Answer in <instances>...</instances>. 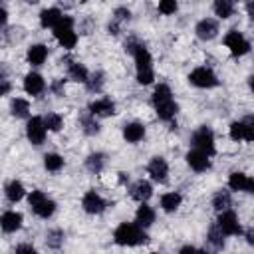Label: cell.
<instances>
[{
    "mask_svg": "<svg viewBox=\"0 0 254 254\" xmlns=\"http://www.w3.org/2000/svg\"><path fill=\"white\" fill-rule=\"evenodd\" d=\"M141 228H143V226H139V224L123 222V224H119V226H117V230H115L113 238H115V242H117V244H121V246H135V244H143V242H147L149 238H147V234H145Z\"/></svg>",
    "mask_w": 254,
    "mask_h": 254,
    "instance_id": "6da1fadb",
    "label": "cell"
},
{
    "mask_svg": "<svg viewBox=\"0 0 254 254\" xmlns=\"http://www.w3.org/2000/svg\"><path fill=\"white\" fill-rule=\"evenodd\" d=\"M214 12L218 18H230L234 12V0H214Z\"/></svg>",
    "mask_w": 254,
    "mask_h": 254,
    "instance_id": "7402d4cb",
    "label": "cell"
},
{
    "mask_svg": "<svg viewBox=\"0 0 254 254\" xmlns=\"http://www.w3.org/2000/svg\"><path fill=\"white\" fill-rule=\"evenodd\" d=\"M149 175L153 177V181L165 183V181H167V175H169L167 161H165L163 157H153L151 163H149Z\"/></svg>",
    "mask_w": 254,
    "mask_h": 254,
    "instance_id": "ba28073f",
    "label": "cell"
},
{
    "mask_svg": "<svg viewBox=\"0 0 254 254\" xmlns=\"http://www.w3.org/2000/svg\"><path fill=\"white\" fill-rule=\"evenodd\" d=\"M123 137H125L129 143H137V141H141V139L145 137V127H143L141 123H129V125H125V129H123Z\"/></svg>",
    "mask_w": 254,
    "mask_h": 254,
    "instance_id": "5bb4252c",
    "label": "cell"
},
{
    "mask_svg": "<svg viewBox=\"0 0 254 254\" xmlns=\"http://www.w3.org/2000/svg\"><path fill=\"white\" fill-rule=\"evenodd\" d=\"M248 14H250V18L254 20V0H252V2H248Z\"/></svg>",
    "mask_w": 254,
    "mask_h": 254,
    "instance_id": "681fc988",
    "label": "cell"
},
{
    "mask_svg": "<svg viewBox=\"0 0 254 254\" xmlns=\"http://www.w3.org/2000/svg\"><path fill=\"white\" fill-rule=\"evenodd\" d=\"M89 111L93 115H113L115 113V103L111 99H97L89 103Z\"/></svg>",
    "mask_w": 254,
    "mask_h": 254,
    "instance_id": "4fadbf2b",
    "label": "cell"
},
{
    "mask_svg": "<svg viewBox=\"0 0 254 254\" xmlns=\"http://www.w3.org/2000/svg\"><path fill=\"white\" fill-rule=\"evenodd\" d=\"M216 224L228 236H234V234H240L242 232V228L238 224V218H236V214L232 210H222L220 216H218V220H216Z\"/></svg>",
    "mask_w": 254,
    "mask_h": 254,
    "instance_id": "8992f818",
    "label": "cell"
},
{
    "mask_svg": "<svg viewBox=\"0 0 254 254\" xmlns=\"http://www.w3.org/2000/svg\"><path fill=\"white\" fill-rule=\"evenodd\" d=\"M8 89H10V85H8V79L4 77V79H2V93L6 95V93H8Z\"/></svg>",
    "mask_w": 254,
    "mask_h": 254,
    "instance_id": "7dc6e473",
    "label": "cell"
},
{
    "mask_svg": "<svg viewBox=\"0 0 254 254\" xmlns=\"http://www.w3.org/2000/svg\"><path fill=\"white\" fill-rule=\"evenodd\" d=\"M246 240H248V244H254V232L252 230L246 232Z\"/></svg>",
    "mask_w": 254,
    "mask_h": 254,
    "instance_id": "c3c4849f",
    "label": "cell"
},
{
    "mask_svg": "<svg viewBox=\"0 0 254 254\" xmlns=\"http://www.w3.org/2000/svg\"><path fill=\"white\" fill-rule=\"evenodd\" d=\"M208 157H210V155H206L204 151H200V149H192V151L187 153V163H189L194 171L200 173V171H206V169L210 167Z\"/></svg>",
    "mask_w": 254,
    "mask_h": 254,
    "instance_id": "52a82bcc",
    "label": "cell"
},
{
    "mask_svg": "<svg viewBox=\"0 0 254 254\" xmlns=\"http://www.w3.org/2000/svg\"><path fill=\"white\" fill-rule=\"evenodd\" d=\"M16 252H30V254H34L36 248L30 246V244H20V246H16Z\"/></svg>",
    "mask_w": 254,
    "mask_h": 254,
    "instance_id": "f6af8a7d",
    "label": "cell"
},
{
    "mask_svg": "<svg viewBox=\"0 0 254 254\" xmlns=\"http://www.w3.org/2000/svg\"><path fill=\"white\" fill-rule=\"evenodd\" d=\"M62 242H64V232H62V230H50V232L46 234V244H48L50 248H60Z\"/></svg>",
    "mask_w": 254,
    "mask_h": 254,
    "instance_id": "e575fe53",
    "label": "cell"
},
{
    "mask_svg": "<svg viewBox=\"0 0 254 254\" xmlns=\"http://www.w3.org/2000/svg\"><path fill=\"white\" fill-rule=\"evenodd\" d=\"M6 196H8V200L18 202V200L24 196V187H22V183H18V181L8 183V185H6Z\"/></svg>",
    "mask_w": 254,
    "mask_h": 254,
    "instance_id": "d4e9b609",
    "label": "cell"
},
{
    "mask_svg": "<svg viewBox=\"0 0 254 254\" xmlns=\"http://www.w3.org/2000/svg\"><path fill=\"white\" fill-rule=\"evenodd\" d=\"M46 56H48V50H46V46H42V44H36V46H32V48L28 50V62H30L32 65L44 64Z\"/></svg>",
    "mask_w": 254,
    "mask_h": 254,
    "instance_id": "d6986e66",
    "label": "cell"
},
{
    "mask_svg": "<svg viewBox=\"0 0 254 254\" xmlns=\"http://www.w3.org/2000/svg\"><path fill=\"white\" fill-rule=\"evenodd\" d=\"M32 208H34V212H36L38 216L48 218V216H52V214H54V210H56V202H54V200H50V198H44L40 204H36V206H32Z\"/></svg>",
    "mask_w": 254,
    "mask_h": 254,
    "instance_id": "484cf974",
    "label": "cell"
},
{
    "mask_svg": "<svg viewBox=\"0 0 254 254\" xmlns=\"http://www.w3.org/2000/svg\"><path fill=\"white\" fill-rule=\"evenodd\" d=\"M194 32H196V36H198L200 40H212V38L218 34V24H216V20H212V18H204V20H200V22L196 24Z\"/></svg>",
    "mask_w": 254,
    "mask_h": 254,
    "instance_id": "30bf717a",
    "label": "cell"
},
{
    "mask_svg": "<svg viewBox=\"0 0 254 254\" xmlns=\"http://www.w3.org/2000/svg\"><path fill=\"white\" fill-rule=\"evenodd\" d=\"M101 79H103V73H95V75H93L91 79H87L85 83L89 85V89H91V91H93V89H95V91H99V89H101Z\"/></svg>",
    "mask_w": 254,
    "mask_h": 254,
    "instance_id": "b9f144b4",
    "label": "cell"
},
{
    "mask_svg": "<svg viewBox=\"0 0 254 254\" xmlns=\"http://www.w3.org/2000/svg\"><path fill=\"white\" fill-rule=\"evenodd\" d=\"M95 115L89 111V113H85V115H81V125H83V131L87 133V135H95V133H99V125H97V121L93 119Z\"/></svg>",
    "mask_w": 254,
    "mask_h": 254,
    "instance_id": "83f0119b",
    "label": "cell"
},
{
    "mask_svg": "<svg viewBox=\"0 0 254 254\" xmlns=\"http://www.w3.org/2000/svg\"><path fill=\"white\" fill-rule=\"evenodd\" d=\"M56 38H58V40H60V44H62L64 48H67V50H71V48L75 46V42H77V36H75V32H73V30H65V32L58 34Z\"/></svg>",
    "mask_w": 254,
    "mask_h": 254,
    "instance_id": "836d02e7",
    "label": "cell"
},
{
    "mask_svg": "<svg viewBox=\"0 0 254 254\" xmlns=\"http://www.w3.org/2000/svg\"><path fill=\"white\" fill-rule=\"evenodd\" d=\"M52 89H54L58 95H62V93H64V87H62V79H60V81H54V83H52Z\"/></svg>",
    "mask_w": 254,
    "mask_h": 254,
    "instance_id": "bcb514c9",
    "label": "cell"
},
{
    "mask_svg": "<svg viewBox=\"0 0 254 254\" xmlns=\"http://www.w3.org/2000/svg\"><path fill=\"white\" fill-rule=\"evenodd\" d=\"M44 123H46V127H48L50 131H60V129H62V117H60L58 113H48V115L44 117Z\"/></svg>",
    "mask_w": 254,
    "mask_h": 254,
    "instance_id": "d590c367",
    "label": "cell"
},
{
    "mask_svg": "<svg viewBox=\"0 0 254 254\" xmlns=\"http://www.w3.org/2000/svg\"><path fill=\"white\" fill-rule=\"evenodd\" d=\"M230 204H232V198H230V194H228L226 190H218V192L214 194V198H212V206H214L218 212L228 210Z\"/></svg>",
    "mask_w": 254,
    "mask_h": 254,
    "instance_id": "cb8c5ba5",
    "label": "cell"
},
{
    "mask_svg": "<svg viewBox=\"0 0 254 254\" xmlns=\"http://www.w3.org/2000/svg\"><path fill=\"white\" fill-rule=\"evenodd\" d=\"M242 125H244V139L254 141V115H246L242 119Z\"/></svg>",
    "mask_w": 254,
    "mask_h": 254,
    "instance_id": "74e56055",
    "label": "cell"
},
{
    "mask_svg": "<svg viewBox=\"0 0 254 254\" xmlns=\"http://www.w3.org/2000/svg\"><path fill=\"white\" fill-rule=\"evenodd\" d=\"M115 20H129V10L117 8V10H115Z\"/></svg>",
    "mask_w": 254,
    "mask_h": 254,
    "instance_id": "ee69618b",
    "label": "cell"
},
{
    "mask_svg": "<svg viewBox=\"0 0 254 254\" xmlns=\"http://www.w3.org/2000/svg\"><path fill=\"white\" fill-rule=\"evenodd\" d=\"M103 165H105V157H103L101 153H93V155H89V157L85 159V167H87L91 173H99V171L103 169Z\"/></svg>",
    "mask_w": 254,
    "mask_h": 254,
    "instance_id": "4316f807",
    "label": "cell"
},
{
    "mask_svg": "<svg viewBox=\"0 0 254 254\" xmlns=\"http://www.w3.org/2000/svg\"><path fill=\"white\" fill-rule=\"evenodd\" d=\"M10 109H12V115H14V117H26L28 111H30V103H28L26 99H20V97H18V99L12 101V107H10Z\"/></svg>",
    "mask_w": 254,
    "mask_h": 254,
    "instance_id": "d6a6232c",
    "label": "cell"
},
{
    "mask_svg": "<svg viewBox=\"0 0 254 254\" xmlns=\"http://www.w3.org/2000/svg\"><path fill=\"white\" fill-rule=\"evenodd\" d=\"M246 192H252V194H254V179H250V183H248V189H246Z\"/></svg>",
    "mask_w": 254,
    "mask_h": 254,
    "instance_id": "f907efd6",
    "label": "cell"
},
{
    "mask_svg": "<svg viewBox=\"0 0 254 254\" xmlns=\"http://www.w3.org/2000/svg\"><path fill=\"white\" fill-rule=\"evenodd\" d=\"M135 64H137V71H141V69H151V54L147 52V48L143 46V44H139L137 46V50H135Z\"/></svg>",
    "mask_w": 254,
    "mask_h": 254,
    "instance_id": "9a60e30c",
    "label": "cell"
},
{
    "mask_svg": "<svg viewBox=\"0 0 254 254\" xmlns=\"http://www.w3.org/2000/svg\"><path fill=\"white\" fill-rule=\"evenodd\" d=\"M189 81H190L192 85H196V87H214V85L218 83L216 75H214L208 67H196L194 71H190Z\"/></svg>",
    "mask_w": 254,
    "mask_h": 254,
    "instance_id": "5b68a950",
    "label": "cell"
},
{
    "mask_svg": "<svg viewBox=\"0 0 254 254\" xmlns=\"http://www.w3.org/2000/svg\"><path fill=\"white\" fill-rule=\"evenodd\" d=\"M44 198H46V194H44L42 190H32V192H30V196H28V200H30V204H32V206L40 204Z\"/></svg>",
    "mask_w": 254,
    "mask_h": 254,
    "instance_id": "7bdbcfd3",
    "label": "cell"
},
{
    "mask_svg": "<svg viewBox=\"0 0 254 254\" xmlns=\"http://www.w3.org/2000/svg\"><path fill=\"white\" fill-rule=\"evenodd\" d=\"M190 143H192L194 149H200V151H204L206 155H212V153H214V133H212V129H208L206 125L198 127V129L192 133Z\"/></svg>",
    "mask_w": 254,
    "mask_h": 254,
    "instance_id": "7a4b0ae2",
    "label": "cell"
},
{
    "mask_svg": "<svg viewBox=\"0 0 254 254\" xmlns=\"http://www.w3.org/2000/svg\"><path fill=\"white\" fill-rule=\"evenodd\" d=\"M153 220H155V212H153V208L147 206V204L143 202V204L139 206V210H137V224L145 228V226H151Z\"/></svg>",
    "mask_w": 254,
    "mask_h": 254,
    "instance_id": "ffe728a7",
    "label": "cell"
},
{
    "mask_svg": "<svg viewBox=\"0 0 254 254\" xmlns=\"http://www.w3.org/2000/svg\"><path fill=\"white\" fill-rule=\"evenodd\" d=\"M26 2H28V4H36L38 0H26Z\"/></svg>",
    "mask_w": 254,
    "mask_h": 254,
    "instance_id": "f5cc1de1",
    "label": "cell"
},
{
    "mask_svg": "<svg viewBox=\"0 0 254 254\" xmlns=\"http://www.w3.org/2000/svg\"><path fill=\"white\" fill-rule=\"evenodd\" d=\"M65 30H73V20L69 16H62L60 18V22L54 26V36H58V34H62Z\"/></svg>",
    "mask_w": 254,
    "mask_h": 254,
    "instance_id": "8d00e7d4",
    "label": "cell"
},
{
    "mask_svg": "<svg viewBox=\"0 0 254 254\" xmlns=\"http://www.w3.org/2000/svg\"><path fill=\"white\" fill-rule=\"evenodd\" d=\"M169 99H171V89H169V85L159 83V85L155 87V91H153V103L157 105V103H163V101H169Z\"/></svg>",
    "mask_w": 254,
    "mask_h": 254,
    "instance_id": "1f68e13d",
    "label": "cell"
},
{
    "mask_svg": "<svg viewBox=\"0 0 254 254\" xmlns=\"http://www.w3.org/2000/svg\"><path fill=\"white\" fill-rule=\"evenodd\" d=\"M151 194H153V187H151L147 181H139V183L133 187V190H131V196H133L135 200H139V202H145L147 198H151Z\"/></svg>",
    "mask_w": 254,
    "mask_h": 254,
    "instance_id": "e0dca14e",
    "label": "cell"
},
{
    "mask_svg": "<svg viewBox=\"0 0 254 254\" xmlns=\"http://www.w3.org/2000/svg\"><path fill=\"white\" fill-rule=\"evenodd\" d=\"M222 230H220V226L218 224H214V226H210V230H208V242L216 248V250H220L222 246H224V238H222Z\"/></svg>",
    "mask_w": 254,
    "mask_h": 254,
    "instance_id": "f1b7e54d",
    "label": "cell"
},
{
    "mask_svg": "<svg viewBox=\"0 0 254 254\" xmlns=\"http://www.w3.org/2000/svg\"><path fill=\"white\" fill-rule=\"evenodd\" d=\"M224 44L226 48L230 50L232 56H244L248 50H250V44L244 40V36L236 30H230L226 36H224Z\"/></svg>",
    "mask_w": 254,
    "mask_h": 254,
    "instance_id": "3957f363",
    "label": "cell"
},
{
    "mask_svg": "<svg viewBox=\"0 0 254 254\" xmlns=\"http://www.w3.org/2000/svg\"><path fill=\"white\" fill-rule=\"evenodd\" d=\"M177 0H159V12L161 14H175Z\"/></svg>",
    "mask_w": 254,
    "mask_h": 254,
    "instance_id": "ab89813d",
    "label": "cell"
},
{
    "mask_svg": "<svg viewBox=\"0 0 254 254\" xmlns=\"http://www.w3.org/2000/svg\"><path fill=\"white\" fill-rule=\"evenodd\" d=\"M60 18H62V12L58 8H48V10H44L40 14V24L44 28H54L60 22Z\"/></svg>",
    "mask_w": 254,
    "mask_h": 254,
    "instance_id": "ac0fdd59",
    "label": "cell"
},
{
    "mask_svg": "<svg viewBox=\"0 0 254 254\" xmlns=\"http://www.w3.org/2000/svg\"><path fill=\"white\" fill-rule=\"evenodd\" d=\"M46 129L48 127H46L42 117H32L28 121V127H26V135H28L30 143L32 145H42L44 139H46Z\"/></svg>",
    "mask_w": 254,
    "mask_h": 254,
    "instance_id": "277c9868",
    "label": "cell"
},
{
    "mask_svg": "<svg viewBox=\"0 0 254 254\" xmlns=\"http://www.w3.org/2000/svg\"><path fill=\"white\" fill-rule=\"evenodd\" d=\"M81 204H83L85 212H89V214H99V212L105 208V200H103V198H101V196H99L95 190L85 192V194H83Z\"/></svg>",
    "mask_w": 254,
    "mask_h": 254,
    "instance_id": "9c48e42d",
    "label": "cell"
},
{
    "mask_svg": "<svg viewBox=\"0 0 254 254\" xmlns=\"http://www.w3.org/2000/svg\"><path fill=\"white\" fill-rule=\"evenodd\" d=\"M153 79H155L153 69H141V71H137V81H139L141 85H149Z\"/></svg>",
    "mask_w": 254,
    "mask_h": 254,
    "instance_id": "60d3db41",
    "label": "cell"
},
{
    "mask_svg": "<svg viewBox=\"0 0 254 254\" xmlns=\"http://www.w3.org/2000/svg\"><path fill=\"white\" fill-rule=\"evenodd\" d=\"M2 230L4 232H16L20 226H22V214L20 212H14V210H8L2 214Z\"/></svg>",
    "mask_w": 254,
    "mask_h": 254,
    "instance_id": "8fae6325",
    "label": "cell"
},
{
    "mask_svg": "<svg viewBox=\"0 0 254 254\" xmlns=\"http://www.w3.org/2000/svg\"><path fill=\"white\" fill-rule=\"evenodd\" d=\"M44 167H46L48 171H60V169L64 167V159H62L58 153H48V155L44 157Z\"/></svg>",
    "mask_w": 254,
    "mask_h": 254,
    "instance_id": "f546056e",
    "label": "cell"
},
{
    "mask_svg": "<svg viewBox=\"0 0 254 254\" xmlns=\"http://www.w3.org/2000/svg\"><path fill=\"white\" fill-rule=\"evenodd\" d=\"M155 107H157V115H159V119H163V121H171V119L175 117L177 109H179L177 103H175L173 99L163 101V103H157Z\"/></svg>",
    "mask_w": 254,
    "mask_h": 254,
    "instance_id": "2e32d148",
    "label": "cell"
},
{
    "mask_svg": "<svg viewBox=\"0 0 254 254\" xmlns=\"http://www.w3.org/2000/svg\"><path fill=\"white\" fill-rule=\"evenodd\" d=\"M44 87H46V83H44V79H42L40 73H28V75L24 77V89H26L30 95L42 93Z\"/></svg>",
    "mask_w": 254,
    "mask_h": 254,
    "instance_id": "7c38bea8",
    "label": "cell"
},
{
    "mask_svg": "<svg viewBox=\"0 0 254 254\" xmlns=\"http://www.w3.org/2000/svg\"><path fill=\"white\" fill-rule=\"evenodd\" d=\"M248 183H250V179L244 173H232L230 179H228V187L232 190H246L248 189Z\"/></svg>",
    "mask_w": 254,
    "mask_h": 254,
    "instance_id": "603a6c76",
    "label": "cell"
},
{
    "mask_svg": "<svg viewBox=\"0 0 254 254\" xmlns=\"http://www.w3.org/2000/svg\"><path fill=\"white\" fill-rule=\"evenodd\" d=\"M181 194L179 192H167V194H163L161 196V206H163V210H167V212H173V210H177L179 208V204H181Z\"/></svg>",
    "mask_w": 254,
    "mask_h": 254,
    "instance_id": "44dd1931",
    "label": "cell"
},
{
    "mask_svg": "<svg viewBox=\"0 0 254 254\" xmlns=\"http://www.w3.org/2000/svg\"><path fill=\"white\" fill-rule=\"evenodd\" d=\"M69 75H71L75 81H83V83L89 79L87 69H85L81 64H75V62H71V64H69Z\"/></svg>",
    "mask_w": 254,
    "mask_h": 254,
    "instance_id": "4dcf8cb0",
    "label": "cell"
},
{
    "mask_svg": "<svg viewBox=\"0 0 254 254\" xmlns=\"http://www.w3.org/2000/svg\"><path fill=\"white\" fill-rule=\"evenodd\" d=\"M248 83H250V89H252V91H254V75H252V77H250V79H248Z\"/></svg>",
    "mask_w": 254,
    "mask_h": 254,
    "instance_id": "816d5d0a",
    "label": "cell"
},
{
    "mask_svg": "<svg viewBox=\"0 0 254 254\" xmlns=\"http://www.w3.org/2000/svg\"><path fill=\"white\" fill-rule=\"evenodd\" d=\"M230 139H234V141L244 139V125H242V121H234L230 125Z\"/></svg>",
    "mask_w": 254,
    "mask_h": 254,
    "instance_id": "f35d334b",
    "label": "cell"
}]
</instances>
